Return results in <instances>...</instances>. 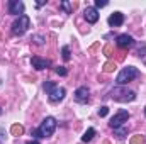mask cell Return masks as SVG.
I'll list each match as a JSON object with an SVG mask.
<instances>
[{
    "label": "cell",
    "mask_w": 146,
    "mask_h": 144,
    "mask_svg": "<svg viewBox=\"0 0 146 144\" xmlns=\"http://www.w3.org/2000/svg\"><path fill=\"white\" fill-rule=\"evenodd\" d=\"M24 9H26V5H24V2H21V0H10L9 2V14H12V15H24Z\"/></svg>",
    "instance_id": "6"
},
{
    "label": "cell",
    "mask_w": 146,
    "mask_h": 144,
    "mask_svg": "<svg viewBox=\"0 0 146 144\" xmlns=\"http://www.w3.org/2000/svg\"><path fill=\"white\" fill-rule=\"evenodd\" d=\"M54 71L58 73V75H60V76H66V75H68V70H66V68H65V66H58V68H56V70H54Z\"/></svg>",
    "instance_id": "19"
},
{
    "label": "cell",
    "mask_w": 146,
    "mask_h": 144,
    "mask_svg": "<svg viewBox=\"0 0 146 144\" xmlns=\"http://www.w3.org/2000/svg\"><path fill=\"white\" fill-rule=\"evenodd\" d=\"M7 141V137H5V131H3V127H0V144H5Z\"/></svg>",
    "instance_id": "23"
},
{
    "label": "cell",
    "mask_w": 146,
    "mask_h": 144,
    "mask_svg": "<svg viewBox=\"0 0 146 144\" xmlns=\"http://www.w3.org/2000/svg\"><path fill=\"white\" fill-rule=\"evenodd\" d=\"M56 126H58L56 119L49 115V117H46V119L41 122V126L37 127L33 134H34L36 137H42V139H46V137H51V136H53V132L56 131Z\"/></svg>",
    "instance_id": "1"
},
{
    "label": "cell",
    "mask_w": 146,
    "mask_h": 144,
    "mask_svg": "<svg viewBox=\"0 0 146 144\" xmlns=\"http://www.w3.org/2000/svg\"><path fill=\"white\" fill-rule=\"evenodd\" d=\"M106 144H109V143H106Z\"/></svg>",
    "instance_id": "30"
},
{
    "label": "cell",
    "mask_w": 146,
    "mask_h": 144,
    "mask_svg": "<svg viewBox=\"0 0 146 144\" xmlns=\"http://www.w3.org/2000/svg\"><path fill=\"white\" fill-rule=\"evenodd\" d=\"M97 134V131L94 129V127H88L87 131H85V134L82 136V143H90L92 139H94V136Z\"/></svg>",
    "instance_id": "13"
},
{
    "label": "cell",
    "mask_w": 146,
    "mask_h": 144,
    "mask_svg": "<svg viewBox=\"0 0 146 144\" xmlns=\"http://www.w3.org/2000/svg\"><path fill=\"white\" fill-rule=\"evenodd\" d=\"M0 115H2V108H0Z\"/></svg>",
    "instance_id": "28"
},
{
    "label": "cell",
    "mask_w": 146,
    "mask_h": 144,
    "mask_svg": "<svg viewBox=\"0 0 146 144\" xmlns=\"http://www.w3.org/2000/svg\"><path fill=\"white\" fill-rule=\"evenodd\" d=\"M114 70H115V65H114V63H106V65H104V71H114Z\"/></svg>",
    "instance_id": "20"
},
{
    "label": "cell",
    "mask_w": 146,
    "mask_h": 144,
    "mask_svg": "<svg viewBox=\"0 0 146 144\" xmlns=\"http://www.w3.org/2000/svg\"><path fill=\"white\" fill-rule=\"evenodd\" d=\"M107 114H109V108L106 107V105H104V107H100V108H99V115H100V117H106Z\"/></svg>",
    "instance_id": "22"
},
{
    "label": "cell",
    "mask_w": 146,
    "mask_h": 144,
    "mask_svg": "<svg viewBox=\"0 0 146 144\" xmlns=\"http://www.w3.org/2000/svg\"><path fill=\"white\" fill-rule=\"evenodd\" d=\"M83 17H85V20H87V22L95 24V22L99 20V12H97V9H95V7H87V9H85V12H83Z\"/></svg>",
    "instance_id": "12"
},
{
    "label": "cell",
    "mask_w": 146,
    "mask_h": 144,
    "mask_svg": "<svg viewBox=\"0 0 146 144\" xmlns=\"http://www.w3.org/2000/svg\"><path fill=\"white\" fill-rule=\"evenodd\" d=\"M44 3H46V0H41V2H37L36 5H37V7H42V5H44Z\"/></svg>",
    "instance_id": "26"
},
{
    "label": "cell",
    "mask_w": 146,
    "mask_h": 144,
    "mask_svg": "<svg viewBox=\"0 0 146 144\" xmlns=\"http://www.w3.org/2000/svg\"><path fill=\"white\" fill-rule=\"evenodd\" d=\"M54 87H56V83H54V81H51V80L44 81V85H42V88H44V92H46V93H48V92H51Z\"/></svg>",
    "instance_id": "16"
},
{
    "label": "cell",
    "mask_w": 146,
    "mask_h": 144,
    "mask_svg": "<svg viewBox=\"0 0 146 144\" xmlns=\"http://www.w3.org/2000/svg\"><path fill=\"white\" fill-rule=\"evenodd\" d=\"M139 76V71H138V68H134V66H126V68H122L119 75H117V78H115V83L119 85V87H124V85H127L129 81H133L134 78H138Z\"/></svg>",
    "instance_id": "3"
},
{
    "label": "cell",
    "mask_w": 146,
    "mask_h": 144,
    "mask_svg": "<svg viewBox=\"0 0 146 144\" xmlns=\"http://www.w3.org/2000/svg\"><path fill=\"white\" fill-rule=\"evenodd\" d=\"M127 120H129V112H127V110H124V108H121V110H119L112 119H110L109 126L112 127V129H119V127H122Z\"/></svg>",
    "instance_id": "5"
},
{
    "label": "cell",
    "mask_w": 146,
    "mask_h": 144,
    "mask_svg": "<svg viewBox=\"0 0 146 144\" xmlns=\"http://www.w3.org/2000/svg\"><path fill=\"white\" fill-rule=\"evenodd\" d=\"M60 9L61 10H65V14H72V5H70V2L68 0H63V2H60Z\"/></svg>",
    "instance_id": "15"
},
{
    "label": "cell",
    "mask_w": 146,
    "mask_h": 144,
    "mask_svg": "<svg viewBox=\"0 0 146 144\" xmlns=\"http://www.w3.org/2000/svg\"><path fill=\"white\" fill-rule=\"evenodd\" d=\"M107 22H109L110 27H121V26L124 24V14H122V12H114V14H110L109 19H107Z\"/></svg>",
    "instance_id": "10"
},
{
    "label": "cell",
    "mask_w": 146,
    "mask_h": 144,
    "mask_svg": "<svg viewBox=\"0 0 146 144\" xmlns=\"http://www.w3.org/2000/svg\"><path fill=\"white\" fill-rule=\"evenodd\" d=\"M31 65H33V68H36L37 71H41V70L49 68V66H51V61H49V59H42V58H39V56H33Z\"/></svg>",
    "instance_id": "11"
},
{
    "label": "cell",
    "mask_w": 146,
    "mask_h": 144,
    "mask_svg": "<svg viewBox=\"0 0 146 144\" xmlns=\"http://www.w3.org/2000/svg\"><path fill=\"white\" fill-rule=\"evenodd\" d=\"M131 144H143V137H141V136L133 137V139H131Z\"/></svg>",
    "instance_id": "24"
},
{
    "label": "cell",
    "mask_w": 146,
    "mask_h": 144,
    "mask_svg": "<svg viewBox=\"0 0 146 144\" xmlns=\"http://www.w3.org/2000/svg\"><path fill=\"white\" fill-rule=\"evenodd\" d=\"M115 44L119 48L126 49V48H131L134 44V39H133V36H129V34H119L117 39H115Z\"/></svg>",
    "instance_id": "9"
},
{
    "label": "cell",
    "mask_w": 146,
    "mask_h": 144,
    "mask_svg": "<svg viewBox=\"0 0 146 144\" xmlns=\"http://www.w3.org/2000/svg\"><path fill=\"white\" fill-rule=\"evenodd\" d=\"M90 95V90L87 88V87H78L76 90H75V102H78V104H87L88 102V97Z\"/></svg>",
    "instance_id": "8"
},
{
    "label": "cell",
    "mask_w": 146,
    "mask_h": 144,
    "mask_svg": "<svg viewBox=\"0 0 146 144\" xmlns=\"http://www.w3.org/2000/svg\"><path fill=\"white\" fill-rule=\"evenodd\" d=\"M145 115H146V108H145Z\"/></svg>",
    "instance_id": "29"
},
{
    "label": "cell",
    "mask_w": 146,
    "mask_h": 144,
    "mask_svg": "<svg viewBox=\"0 0 146 144\" xmlns=\"http://www.w3.org/2000/svg\"><path fill=\"white\" fill-rule=\"evenodd\" d=\"M31 27V20L27 15H21L12 22V34L14 36H22L27 29Z\"/></svg>",
    "instance_id": "4"
},
{
    "label": "cell",
    "mask_w": 146,
    "mask_h": 144,
    "mask_svg": "<svg viewBox=\"0 0 146 144\" xmlns=\"http://www.w3.org/2000/svg\"><path fill=\"white\" fill-rule=\"evenodd\" d=\"M48 95H49V102L56 104V102H61V100L65 98L66 92H65V88H63V87H58V85H56L51 92H48Z\"/></svg>",
    "instance_id": "7"
},
{
    "label": "cell",
    "mask_w": 146,
    "mask_h": 144,
    "mask_svg": "<svg viewBox=\"0 0 146 144\" xmlns=\"http://www.w3.org/2000/svg\"><path fill=\"white\" fill-rule=\"evenodd\" d=\"M109 2H106V0H95V9H102V7H106Z\"/></svg>",
    "instance_id": "21"
},
{
    "label": "cell",
    "mask_w": 146,
    "mask_h": 144,
    "mask_svg": "<svg viewBox=\"0 0 146 144\" xmlns=\"http://www.w3.org/2000/svg\"><path fill=\"white\" fill-rule=\"evenodd\" d=\"M109 95H110L112 100L122 102V104H124V102H133V100H136V93H134L133 90H127L126 87H115Z\"/></svg>",
    "instance_id": "2"
},
{
    "label": "cell",
    "mask_w": 146,
    "mask_h": 144,
    "mask_svg": "<svg viewBox=\"0 0 146 144\" xmlns=\"http://www.w3.org/2000/svg\"><path fill=\"white\" fill-rule=\"evenodd\" d=\"M26 144H39V141H36V139H34V141H29V143H26Z\"/></svg>",
    "instance_id": "27"
},
{
    "label": "cell",
    "mask_w": 146,
    "mask_h": 144,
    "mask_svg": "<svg viewBox=\"0 0 146 144\" xmlns=\"http://www.w3.org/2000/svg\"><path fill=\"white\" fill-rule=\"evenodd\" d=\"M61 53H63V59H65V61H70V58H72V56H70V48H68V46H63Z\"/></svg>",
    "instance_id": "17"
},
{
    "label": "cell",
    "mask_w": 146,
    "mask_h": 144,
    "mask_svg": "<svg viewBox=\"0 0 146 144\" xmlns=\"http://www.w3.org/2000/svg\"><path fill=\"white\" fill-rule=\"evenodd\" d=\"M34 42H36V44H39V46H42V44H44V37L34 36Z\"/></svg>",
    "instance_id": "25"
},
{
    "label": "cell",
    "mask_w": 146,
    "mask_h": 144,
    "mask_svg": "<svg viewBox=\"0 0 146 144\" xmlns=\"http://www.w3.org/2000/svg\"><path fill=\"white\" fill-rule=\"evenodd\" d=\"M10 132H12V136H22L24 134V127L19 126V124H14L12 129H10Z\"/></svg>",
    "instance_id": "14"
},
{
    "label": "cell",
    "mask_w": 146,
    "mask_h": 144,
    "mask_svg": "<svg viewBox=\"0 0 146 144\" xmlns=\"http://www.w3.org/2000/svg\"><path fill=\"white\" fill-rule=\"evenodd\" d=\"M115 131V134H117V137H124L126 136V132H127V129H126V126H122V127H119V129H114Z\"/></svg>",
    "instance_id": "18"
}]
</instances>
